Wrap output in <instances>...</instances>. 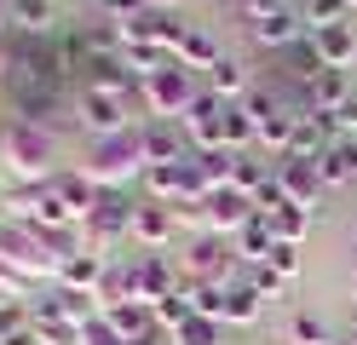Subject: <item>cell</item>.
<instances>
[{
	"instance_id": "obj_1",
	"label": "cell",
	"mask_w": 357,
	"mask_h": 345,
	"mask_svg": "<svg viewBox=\"0 0 357 345\" xmlns=\"http://www.w3.org/2000/svg\"><path fill=\"white\" fill-rule=\"evenodd\" d=\"M150 167V161H144V138L139 132H104V138H93V150H86V178H93L98 184V190H121V184L127 178H139Z\"/></svg>"
},
{
	"instance_id": "obj_2",
	"label": "cell",
	"mask_w": 357,
	"mask_h": 345,
	"mask_svg": "<svg viewBox=\"0 0 357 345\" xmlns=\"http://www.w3.org/2000/svg\"><path fill=\"white\" fill-rule=\"evenodd\" d=\"M0 259H12L29 282H58V270H63V259L52 253V242L40 236L35 224H17V219L0 224Z\"/></svg>"
},
{
	"instance_id": "obj_3",
	"label": "cell",
	"mask_w": 357,
	"mask_h": 345,
	"mask_svg": "<svg viewBox=\"0 0 357 345\" xmlns=\"http://www.w3.org/2000/svg\"><path fill=\"white\" fill-rule=\"evenodd\" d=\"M139 104L155 115V121H185L190 115V104H196V81H190V69L185 63H162L155 75H144L139 81Z\"/></svg>"
},
{
	"instance_id": "obj_4",
	"label": "cell",
	"mask_w": 357,
	"mask_h": 345,
	"mask_svg": "<svg viewBox=\"0 0 357 345\" xmlns=\"http://www.w3.org/2000/svg\"><path fill=\"white\" fill-rule=\"evenodd\" d=\"M0 161H6L17 178L47 184V173H52V138H47V127H29V121L0 127Z\"/></svg>"
},
{
	"instance_id": "obj_5",
	"label": "cell",
	"mask_w": 357,
	"mask_h": 345,
	"mask_svg": "<svg viewBox=\"0 0 357 345\" xmlns=\"http://www.w3.org/2000/svg\"><path fill=\"white\" fill-rule=\"evenodd\" d=\"M116 29H121V46H162V52H178V40H185V23L173 12H162V6H150L139 17H121Z\"/></svg>"
},
{
	"instance_id": "obj_6",
	"label": "cell",
	"mask_w": 357,
	"mask_h": 345,
	"mask_svg": "<svg viewBox=\"0 0 357 345\" xmlns=\"http://www.w3.org/2000/svg\"><path fill=\"white\" fill-rule=\"evenodd\" d=\"M225 98H213V92H196V104H190V115L178 127H185V138H190V150H225Z\"/></svg>"
},
{
	"instance_id": "obj_7",
	"label": "cell",
	"mask_w": 357,
	"mask_h": 345,
	"mask_svg": "<svg viewBox=\"0 0 357 345\" xmlns=\"http://www.w3.org/2000/svg\"><path fill=\"white\" fill-rule=\"evenodd\" d=\"M351 104V69H317L305 86H300V109H311V115H340Z\"/></svg>"
},
{
	"instance_id": "obj_8",
	"label": "cell",
	"mask_w": 357,
	"mask_h": 345,
	"mask_svg": "<svg viewBox=\"0 0 357 345\" xmlns=\"http://www.w3.org/2000/svg\"><path fill=\"white\" fill-rule=\"evenodd\" d=\"M277 184L288 190L294 207H311V213L323 207V190H328L323 173H317V161H300V155H282V161H277Z\"/></svg>"
},
{
	"instance_id": "obj_9",
	"label": "cell",
	"mask_w": 357,
	"mask_h": 345,
	"mask_svg": "<svg viewBox=\"0 0 357 345\" xmlns=\"http://www.w3.org/2000/svg\"><path fill=\"white\" fill-rule=\"evenodd\" d=\"M236 265V253L219 242V236H196V247L185 253V270H190V282H202V288H225V276Z\"/></svg>"
},
{
	"instance_id": "obj_10",
	"label": "cell",
	"mask_w": 357,
	"mask_h": 345,
	"mask_svg": "<svg viewBox=\"0 0 357 345\" xmlns=\"http://www.w3.org/2000/svg\"><path fill=\"white\" fill-rule=\"evenodd\" d=\"M104 316H109V328H116L127 345H150V339H162V322H155V311L139 305V299H109Z\"/></svg>"
},
{
	"instance_id": "obj_11",
	"label": "cell",
	"mask_w": 357,
	"mask_h": 345,
	"mask_svg": "<svg viewBox=\"0 0 357 345\" xmlns=\"http://www.w3.org/2000/svg\"><path fill=\"white\" fill-rule=\"evenodd\" d=\"M29 224H35V230H81L75 207L52 190V178H47V184H29Z\"/></svg>"
},
{
	"instance_id": "obj_12",
	"label": "cell",
	"mask_w": 357,
	"mask_h": 345,
	"mask_svg": "<svg viewBox=\"0 0 357 345\" xmlns=\"http://www.w3.org/2000/svg\"><path fill=\"white\" fill-rule=\"evenodd\" d=\"M75 104H81V121L93 127L98 138L104 132H127V104L132 98H116V92H81Z\"/></svg>"
},
{
	"instance_id": "obj_13",
	"label": "cell",
	"mask_w": 357,
	"mask_h": 345,
	"mask_svg": "<svg viewBox=\"0 0 357 345\" xmlns=\"http://www.w3.org/2000/svg\"><path fill=\"white\" fill-rule=\"evenodd\" d=\"M104 282H109V259L104 253H70L63 259V270H58V288H75V293H104Z\"/></svg>"
},
{
	"instance_id": "obj_14",
	"label": "cell",
	"mask_w": 357,
	"mask_h": 345,
	"mask_svg": "<svg viewBox=\"0 0 357 345\" xmlns=\"http://www.w3.org/2000/svg\"><path fill=\"white\" fill-rule=\"evenodd\" d=\"M248 219H254V196L231 190V184L208 196V236H219V230H231V236H236V230L248 224Z\"/></svg>"
},
{
	"instance_id": "obj_15",
	"label": "cell",
	"mask_w": 357,
	"mask_h": 345,
	"mask_svg": "<svg viewBox=\"0 0 357 345\" xmlns=\"http://www.w3.org/2000/svg\"><path fill=\"white\" fill-rule=\"evenodd\" d=\"M323 69H357V29L351 23H328V29H311Z\"/></svg>"
},
{
	"instance_id": "obj_16",
	"label": "cell",
	"mask_w": 357,
	"mask_h": 345,
	"mask_svg": "<svg viewBox=\"0 0 357 345\" xmlns=\"http://www.w3.org/2000/svg\"><path fill=\"white\" fill-rule=\"evenodd\" d=\"M173 230H178L173 207H162V201H144V207H132V230H127L132 242H144V247H162V242L173 236Z\"/></svg>"
},
{
	"instance_id": "obj_17",
	"label": "cell",
	"mask_w": 357,
	"mask_h": 345,
	"mask_svg": "<svg viewBox=\"0 0 357 345\" xmlns=\"http://www.w3.org/2000/svg\"><path fill=\"white\" fill-rule=\"evenodd\" d=\"M300 12L294 6H282V12H265V17H248V35L259 40V46H294L300 40Z\"/></svg>"
},
{
	"instance_id": "obj_18",
	"label": "cell",
	"mask_w": 357,
	"mask_h": 345,
	"mask_svg": "<svg viewBox=\"0 0 357 345\" xmlns=\"http://www.w3.org/2000/svg\"><path fill=\"white\" fill-rule=\"evenodd\" d=\"M317 173H323V184H328V190L351 184V178H357V144H351V138H334V144L317 155Z\"/></svg>"
},
{
	"instance_id": "obj_19",
	"label": "cell",
	"mask_w": 357,
	"mask_h": 345,
	"mask_svg": "<svg viewBox=\"0 0 357 345\" xmlns=\"http://www.w3.org/2000/svg\"><path fill=\"white\" fill-rule=\"evenodd\" d=\"M208 92H213V98H225V104H242V98H248V63H236V58H219L213 69H208Z\"/></svg>"
},
{
	"instance_id": "obj_20",
	"label": "cell",
	"mask_w": 357,
	"mask_h": 345,
	"mask_svg": "<svg viewBox=\"0 0 357 345\" xmlns=\"http://www.w3.org/2000/svg\"><path fill=\"white\" fill-rule=\"evenodd\" d=\"M52 190L75 207V219H81V224L93 219V213H98V201H104V190H98V184L86 178V173H63V178H52Z\"/></svg>"
},
{
	"instance_id": "obj_21",
	"label": "cell",
	"mask_w": 357,
	"mask_h": 345,
	"mask_svg": "<svg viewBox=\"0 0 357 345\" xmlns=\"http://www.w3.org/2000/svg\"><path fill=\"white\" fill-rule=\"evenodd\" d=\"M271 247H277V230H271V219H248V224H242L236 230V259H248V265H265V259H271Z\"/></svg>"
},
{
	"instance_id": "obj_22",
	"label": "cell",
	"mask_w": 357,
	"mask_h": 345,
	"mask_svg": "<svg viewBox=\"0 0 357 345\" xmlns=\"http://www.w3.org/2000/svg\"><path fill=\"white\" fill-rule=\"evenodd\" d=\"M139 138H144V161H150V167H167V161H190V155H178V127H173V121H150Z\"/></svg>"
},
{
	"instance_id": "obj_23",
	"label": "cell",
	"mask_w": 357,
	"mask_h": 345,
	"mask_svg": "<svg viewBox=\"0 0 357 345\" xmlns=\"http://www.w3.org/2000/svg\"><path fill=\"white\" fill-rule=\"evenodd\" d=\"M190 161H196V173H202L208 190H225L231 167H236V150H190Z\"/></svg>"
},
{
	"instance_id": "obj_24",
	"label": "cell",
	"mask_w": 357,
	"mask_h": 345,
	"mask_svg": "<svg viewBox=\"0 0 357 345\" xmlns=\"http://www.w3.org/2000/svg\"><path fill=\"white\" fill-rule=\"evenodd\" d=\"M173 58L185 63V69H213L225 52L213 46V35H202V29H185V40H178V52H173Z\"/></svg>"
},
{
	"instance_id": "obj_25",
	"label": "cell",
	"mask_w": 357,
	"mask_h": 345,
	"mask_svg": "<svg viewBox=\"0 0 357 345\" xmlns=\"http://www.w3.org/2000/svg\"><path fill=\"white\" fill-rule=\"evenodd\" d=\"M167 345H225V322H213V316H190V322H178V328L167 334Z\"/></svg>"
},
{
	"instance_id": "obj_26",
	"label": "cell",
	"mask_w": 357,
	"mask_h": 345,
	"mask_svg": "<svg viewBox=\"0 0 357 345\" xmlns=\"http://www.w3.org/2000/svg\"><path fill=\"white\" fill-rule=\"evenodd\" d=\"M288 345H334V328L311 311H294L288 316Z\"/></svg>"
},
{
	"instance_id": "obj_27",
	"label": "cell",
	"mask_w": 357,
	"mask_h": 345,
	"mask_svg": "<svg viewBox=\"0 0 357 345\" xmlns=\"http://www.w3.org/2000/svg\"><path fill=\"white\" fill-rule=\"evenodd\" d=\"M150 311H155V322H162V334H173L178 322H190V316H196V299H190V288H185V293H162Z\"/></svg>"
},
{
	"instance_id": "obj_28",
	"label": "cell",
	"mask_w": 357,
	"mask_h": 345,
	"mask_svg": "<svg viewBox=\"0 0 357 345\" xmlns=\"http://www.w3.org/2000/svg\"><path fill=\"white\" fill-rule=\"evenodd\" d=\"M259 305H265V299H259L248 282H242V288H225V322H231V328H248V322L259 316Z\"/></svg>"
},
{
	"instance_id": "obj_29",
	"label": "cell",
	"mask_w": 357,
	"mask_h": 345,
	"mask_svg": "<svg viewBox=\"0 0 357 345\" xmlns=\"http://www.w3.org/2000/svg\"><path fill=\"white\" fill-rule=\"evenodd\" d=\"M265 178H271V167H265L259 155H248V150H242V155H236V167H231V190L259 196V184H265Z\"/></svg>"
},
{
	"instance_id": "obj_30",
	"label": "cell",
	"mask_w": 357,
	"mask_h": 345,
	"mask_svg": "<svg viewBox=\"0 0 357 345\" xmlns=\"http://www.w3.org/2000/svg\"><path fill=\"white\" fill-rule=\"evenodd\" d=\"M271 230H277V242H305V230H311V207H277L271 213Z\"/></svg>"
},
{
	"instance_id": "obj_31",
	"label": "cell",
	"mask_w": 357,
	"mask_h": 345,
	"mask_svg": "<svg viewBox=\"0 0 357 345\" xmlns=\"http://www.w3.org/2000/svg\"><path fill=\"white\" fill-rule=\"evenodd\" d=\"M29 334H35V322H29V305L6 299V305H0V345H17V339H29Z\"/></svg>"
},
{
	"instance_id": "obj_32",
	"label": "cell",
	"mask_w": 357,
	"mask_h": 345,
	"mask_svg": "<svg viewBox=\"0 0 357 345\" xmlns=\"http://www.w3.org/2000/svg\"><path fill=\"white\" fill-rule=\"evenodd\" d=\"M248 138H259V132H254V115L242 109V104H231V109H225V150L242 155V144H248Z\"/></svg>"
},
{
	"instance_id": "obj_33",
	"label": "cell",
	"mask_w": 357,
	"mask_h": 345,
	"mask_svg": "<svg viewBox=\"0 0 357 345\" xmlns=\"http://www.w3.org/2000/svg\"><path fill=\"white\" fill-rule=\"evenodd\" d=\"M12 23H24L29 35H40V29L52 23V0H17V6H12Z\"/></svg>"
},
{
	"instance_id": "obj_34",
	"label": "cell",
	"mask_w": 357,
	"mask_h": 345,
	"mask_svg": "<svg viewBox=\"0 0 357 345\" xmlns=\"http://www.w3.org/2000/svg\"><path fill=\"white\" fill-rule=\"evenodd\" d=\"M346 0H305V23L311 29H328V23H346Z\"/></svg>"
},
{
	"instance_id": "obj_35",
	"label": "cell",
	"mask_w": 357,
	"mask_h": 345,
	"mask_svg": "<svg viewBox=\"0 0 357 345\" xmlns=\"http://www.w3.org/2000/svg\"><path fill=\"white\" fill-rule=\"evenodd\" d=\"M248 288H254L259 299H277V293H288V276H277L271 265H254V270H248Z\"/></svg>"
},
{
	"instance_id": "obj_36",
	"label": "cell",
	"mask_w": 357,
	"mask_h": 345,
	"mask_svg": "<svg viewBox=\"0 0 357 345\" xmlns=\"http://www.w3.org/2000/svg\"><path fill=\"white\" fill-rule=\"evenodd\" d=\"M265 265H271L277 276H288V282H294V276H300V242H277V247H271V259H265Z\"/></svg>"
},
{
	"instance_id": "obj_37",
	"label": "cell",
	"mask_w": 357,
	"mask_h": 345,
	"mask_svg": "<svg viewBox=\"0 0 357 345\" xmlns=\"http://www.w3.org/2000/svg\"><path fill=\"white\" fill-rule=\"evenodd\" d=\"M81 345H127V339L109 328V316H93V322L81 328Z\"/></svg>"
},
{
	"instance_id": "obj_38",
	"label": "cell",
	"mask_w": 357,
	"mask_h": 345,
	"mask_svg": "<svg viewBox=\"0 0 357 345\" xmlns=\"http://www.w3.org/2000/svg\"><path fill=\"white\" fill-rule=\"evenodd\" d=\"M0 293H6V299H24V293H29V276L17 270L12 259H0Z\"/></svg>"
},
{
	"instance_id": "obj_39",
	"label": "cell",
	"mask_w": 357,
	"mask_h": 345,
	"mask_svg": "<svg viewBox=\"0 0 357 345\" xmlns=\"http://www.w3.org/2000/svg\"><path fill=\"white\" fill-rule=\"evenodd\" d=\"M98 6L109 12V23H121V17H139V12H150V0H98Z\"/></svg>"
},
{
	"instance_id": "obj_40",
	"label": "cell",
	"mask_w": 357,
	"mask_h": 345,
	"mask_svg": "<svg viewBox=\"0 0 357 345\" xmlns=\"http://www.w3.org/2000/svg\"><path fill=\"white\" fill-rule=\"evenodd\" d=\"M334 132H340V138H357V92H351V104L334 115Z\"/></svg>"
},
{
	"instance_id": "obj_41",
	"label": "cell",
	"mask_w": 357,
	"mask_h": 345,
	"mask_svg": "<svg viewBox=\"0 0 357 345\" xmlns=\"http://www.w3.org/2000/svg\"><path fill=\"white\" fill-rule=\"evenodd\" d=\"M288 6V0H242V12H248V17H265V12H282Z\"/></svg>"
},
{
	"instance_id": "obj_42",
	"label": "cell",
	"mask_w": 357,
	"mask_h": 345,
	"mask_svg": "<svg viewBox=\"0 0 357 345\" xmlns=\"http://www.w3.org/2000/svg\"><path fill=\"white\" fill-rule=\"evenodd\" d=\"M6 23H12V6H6V0H0V29H6Z\"/></svg>"
},
{
	"instance_id": "obj_43",
	"label": "cell",
	"mask_w": 357,
	"mask_h": 345,
	"mask_svg": "<svg viewBox=\"0 0 357 345\" xmlns=\"http://www.w3.org/2000/svg\"><path fill=\"white\" fill-rule=\"evenodd\" d=\"M150 6H162V12H173V6H178V0H150Z\"/></svg>"
},
{
	"instance_id": "obj_44",
	"label": "cell",
	"mask_w": 357,
	"mask_h": 345,
	"mask_svg": "<svg viewBox=\"0 0 357 345\" xmlns=\"http://www.w3.org/2000/svg\"><path fill=\"white\" fill-rule=\"evenodd\" d=\"M0 69H6V46H0Z\"/></svg>"
},
{
	"instance_id": "obj_45",
	"label": "cell",
	"mask_w": 357,
	"mask_h": 345,
	"mask_svg": "<svg viewBox=\"0 0 357 345\" xmlns=\"http://www.w3.org/2000/svg\"><path fill=\"white\" fill-rule=\"evenodd\" d=\"M351 293H357V270H351Z\"/></svg>"
},
{
	"instance_id": "obj_46",
	"label": "cell",
	"mask_w": 357,
	"mask_h": 345,
	"mask_svg": "<svg viewBox=\"0 0 357 345\" xmlns=\"http://www.w3.org/2000/svg\"><path fill=\"white\" fill-rule=\"evenodd\" d=\"M334 345H351V339H334Z\"/></svg>"
},
{
	"instance_id": "obj_47",
	"label": "cell",
	"mask_w": 357,
	"mask_h": 345,
	"mask_svg": "<svg viewBox=\"0 0 357 345\" xmlns=\"http://www.w3.org/2000/svg\"><path fill=\"white\" fill-rule=\"evenodd\" d=\"M0 305H6V293H0Z\"/></svg>"
},
{
	"instance_id": "obj_48",
	"label": "cell",
	"mask_w": 357,
	"mask_h": 345,
	"mask_svg": "<svg viewBox=\"0 0 357 345\" xmlns=\"http://www.w3.org/2000/svg\"><path fill=\"white\" fill-rule=\"evenodd\" d=\"M6 6H17V0H6Z\"/></svg>"
},
{
	"instance_id": "obj_49",
	"label": "cell",
	"mask_w": 357,
	"mask_h": 345,
	"mask_svg": "<svg viewBox=\"0 0 357 345\" xmlns=\"http://www.w3.org/2000/svg\"><path fill=\"white\" fill-rule=\"evenodd\" d=\"M351 12H357V0H351Z\"/></svg>"
},
{
	"instance_id": "obj_50",
	"label": "cell",
	"mask_w": 357,
	"mask_h": 345,
	"mask_svg": "<svg viewBox=\"0 0 357 345\" xmlns=\"http://www.w3.org/2000/svg\"><path fill=\"white\" fill-rule=\"evenodd\" d=\"M351 345H357V334H351Z\"/></svg>"
}]
</instances>
